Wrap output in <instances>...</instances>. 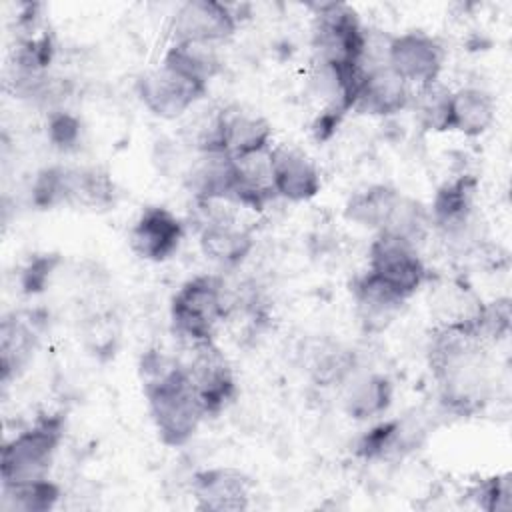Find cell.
<instances>
[{
  "label": "cell",
  "instance_id": "1",
  "mask_svg": "<svg viewBox=\"0 0 512 512\" xmlns=\"http://www.w3.org/2000/svg\"><path fill=\"white\" fill-rule=\"evenodd\" d=\"M140 372L150 418L160 440L168 446L186 444L196 434L206 412L184 364L150 350L142 356Z\"/></svg>",
  "mask_w": 512,
  "mask_h": 512
},
{
  "label": "cell",
  "instance_id": "2",
  "mask_svg": "<svg viewBox=\"0 0 512 512\" xmlns=\"http://www.w3.org/2000/svg\"><path fill=\"white\" fill-rule=\"evenodd\" d=\"M368 32L362 28L356 10L342 2L318 4L312 28L316 64L340 72H360L364 68Z\"/></svg>",
  "mask_w": 512,
  "mask_h": 512
},
{
  "label": "cell",
  "instance_id": "3",
  "mask_svg": "<svg viewBox=\"0 0 512 512\" xmlns=\"http://www.w3.org/2000/svg\"><path fill=\"white\" fill-rule=\"evenodd\" d=\"M64 434L62 414H42L2 448V486L46 478Z\"/></svg>",
  "mask_w": 512,
  "mask_h": 512
},
{
  "label": "cell",
  "instance_id": "4",
  "mask_svg": "<svg viewBox=\"0 0 512 512\" xmlns=\"http://www.w3.org/2000/svg\"><path fill=\"white\" fill-rule=\"evenodd\" d=\"M228 312L224 284L218 276H194L180 286L170 302L174 332L190 346L214 340L218 324Z\"/></svg>",
  "mask_w": 512,
  "mask_h": 512
},
{
  "label": "cell",
  "instance_id": "5",
  "mask_svg": "<svg viewBox=\"0 0 512 512\" xmlns=\"http://www.w3.org/2000/svg\"><path fill=\"white\" fill-rule=\"evenodd\" d=\"M368 272L408 300L426 282V266L414 244L392 236L376 234L368 250Z\"/></svg>",
  "mask_w": 512,
  "mask_h": 512
},
{
  "label": "cell",
  "instance_id": "6",
  "mask_svg": "<svg viewBox=\"0 0 512 512\" xmlns=\"http://www.w3.org/2000/svg\"><path fill=\"white\" fill-rule=\"evenodd\" d=\"M208 84L192 80L174 68L160 64L144 72L136 80L140 102L158 118L174 120L184 116L192 106L206 96Z\"/></svg>",
  "mask_w": 512,
  "mask_h": 512
},
{
  "label": "cell",
  "instance_id": "7",
  "mask_svg": "<svg viewBox=\"0 0 512 512\" xmlns=\"http://www.w3.org/2000/svg\"><path fill=\"white\" fill-rule=\"evenodd\" d=\"M192 358L184 364L186 374L204 406L206 416H218L236 394L232 366L224 352L210 342L192 344Z\"/></svg>",
  "mask_w": 512,
  "mask_h": 512
},
{
  "label": "cell",
  "instance_id": "8",
  "mask_svg": "<svg viewBox=\"0 0 512 512\" xmlns=\"http://www.w3.org/2000/svg\"><path fill=\"white\" fill-rule=\"evenodd\" d=\"M444 50L436 38L412 30L388 38L386 64L408 84L424 86L438 80Z\"/></svg>",
  "mask_w": 512,
  "mask_h": 512
},
{
  "label": "cell",
  "instance_id": "9",
  "mask_svg": "<svg viewBox=\"0 0 512 512\" xmlns=\"http://www.w3.org/2000/svg\"><path fill=\"white\" fill-rule=\"evenodd\" d=\"M236 30V16L230 6L216 0L184 2L174 16V42L214 44L226 40Z\"/></svg>",
  "mask_w": 512,
  "mask_h": 512
},
{
  "label": "cell",
  "instance_id": "10",
  "mask_svg": "<svg viewBox=\"0 0 512 512\" xmlns=\"http://www.w3.org/2000/svg\"><path fill=\"white\" fill-rule=\"evenodd\" d=\"M478 180L472 174H460L444 182L432 200L430 222L448 240H462L472 226Z\"/></svg>",
  "mask_w": 512,
  "mask_h": 512
},
{
  "label": "cell",
  "instance_id": "11",
  "mask_svg": "<svg viewBox=\"0 0 512 512\" xmlns=\"http://www.w3.org/2000/svg\"><path fill=\"white\" fill-rule=\"evenodd\" d=\"M426 438V426L416 416H398L378 422L356 442V456L364 460H398L418 450Z\"/></svg>",
  "mask_w": 512,
  "mask_h": 512
},
{
  "label": "cell",
  "instance_id": "12",
  "mask_svg": "<svg viewBox=\"0 0 512 512\" xmlns=\"http://www.w3.org/2000/svg\"><path fill=\"white\" fill-rule=\"evenodd\" d=\"M182 238L184 226L174 212L164 206H148L130 230V248L144 260L164 262L178 250Z\"/></svg>",
  "mask_w": 512,
  "mask_h": 512
},
{
  "label": "cell",
  "instance_id": "13",
  "mask_svg": "<svg viewBox=\"0 0 512 512\" xmlns=\"http://www.w3.org/2000/svg\"><path fill=\"white\" fill-rule=\"evenodd\" d=\"M192 496L198 510L238 512L250 504V480L236 468H208L194 474Z\"/></svg>",
  "mask_w": 512,
  "mask_h": 512
},
{
  "label": "cell",
  "instance_id": "14",
  "mask_svg": "<svg viewBox=\"0 0 512 512\" xmlns=\"http://www.w3.org/2000/svg\"><path fill=\"white\" fill-rule=\"evenodd\" d=\"M410 84L404 82L386 62L364 70L352 110L368 116H392L410 104Z\"/></svg>",
  "mask_w": 512,
  "mask_h": 512
},
{
  "label": "cell",
  "instance_id": "15",
  "mask_svg": "<svg viewBox=\"0 0 512 512\" xmlns=\"http://www.w3.org/2000/svg\"><path fill=\"white\" fill-rule=\"evenodd\" d=\"M270 156L274 188L280 198L290 202H306L320 192V172L302 150L280 144L272 148Z\"/></svg>",
  "mask_w": 512,
  "mask_h": 512
},
{
  "label": "cell",
  "instance_id": "16",
  "mask_svg": "<svg viewBox=\"0 0 512 512\" xmlns=\"http://www.w3.org/2000/svg\"><path fill=\"white\" fill-rule=\"evenodd\" d=\"M252 246L254 238L250 230L236 224V220L226 212H210L200 228L202 252L222 266L242 262Z\"/></svg>",
  "mask_w": 512,
  "mask_h": 512
},
{
  "label": "cell",
  "instance_id": "17",
  "mask_svg": "<svg viewBox=\"0 0 512 512\" xmlns=\"http://www.w3.org/2000/svg\"><path fill=\"white\" fill-rule=\"evenodd\" d=\"M352 296L356 302V314L368 332L384 330L406 302L370 272H364L354 280Z\"/></svg>",
  "mask_w": 512,
  "mask_h": 512
},
{
  "label": "cell",
  "instance_id": "18",
  "mask_svg": "<svg viewBox=\"0 0 512 512\" xmlns=\"http://www.w3.org/2000/svg\"><path fill=\"white\" fill-rule=\"evenodd\" d=\"M188 188L198 202L234 200L236 166L224 152H204L188 172Z\"/></svg>",
  "mask_w": 512,
  "mask_h": 512
},
{
  "label": "cell",
  "instance_id": "19",
  "mask_svg": "<svg viewBox=\"0 0 512 512\" xmlns=\"http://www.w3.org/2000/svg\"><path fill=\"white\" fill-rule=\"evenodd\" d=\"M272 146L260 152H252L246 156L234 158L236 166V190L234 202L262 210L272 198H276L274 178H272Z\"/></svg>",
  "mask_w": 512,
  "mask_h": 512
},
{
  "label": "cell",
  "instance_id": "20",
  "mask_svg": "<svg viewBox=\"0 0 512 512\" xmlns=\"http://www.w3.org/2000/svg\"><path fill=\"white\" fill-rule=\"evenodd\" d=\"M404 202V194L386 184L368 186L356 194H352L344 206V216L364 228L386 232L400 206Z\"/></svg>",
  "mask_w": 512,
  "mask_h": 512
},
{
  "label": "cell",
  "instance_id": "21",
  "mask_svg": "<svg viewBox=\"0 0 512 512\" xmlns=\"http://www.w3.org/2000/svg\"><path fill=\"white\" fill-rule=\"evenodd\" d=\"M34 314L26 318L20 314L6 316L0 326V368L2 382L6 384L10 378L18 376L34 356L38 346V330H36Z\"/></svg>",
  "mask_w": 512,
  "mask_h": 512
},
{
  "label": "cell",
  "instance_id": "22",
  "mask_svg": "<svg viewBox=\"0 0 512 512\" xmlns=\"http://www.w3.org/2000/svg\"><path fill=\"white\" fill-rule=\"evenodd\" d=\"M494 116L496 104L486 90L474 86L458 88L450 94L446 130L464 136H480L492 126Z\"/></svg>",
  "mask_w": 512,
  "mask_h": 512
},
{
  "label": "cell",
  "instance_id": "23",
  "mask_svg": "<svg viewBox=\"0 0 512 512\" xmlns=\"http://www.w3.org/2000/svg\"><path fill=\"white\" fill-rule=\"evenodd\" d=\"M268 120L240 108H222V152L232 158L270 148Z\"/></svg>",
  "mask_w": 512,
  "mask_h": 512
},
{
  "label": "cell",
  "instance_id": "24",
  "mask_svg": "<svg viewBox=\"0 0 512 512\" xmlns=\"http://www.w3.org/2000/svg\"><path fill=\"white\" fill-rule=\"evenodd\" d=\"M392 402V382L384 374H366L354 380L344 398V410L354 420L382 416Z\"/></svg>",
  "mask_w": 512,
  "mask_h": 512
},
{
  "label": "cell",
  "instance_id": "25",
  "mask_svg": "<svg viewBox=\"0 0 512 512\" xmlns=\"http://www.w3.org/2000/svg\"><path fill=\"white\" fill-rule=\"evenodd\" d=\"M162 64L204 84H208V80L220 68V60L212 44L202 42H174L168 48Z\"/></svg>",
  "mask_w": 512,
  "mask_h": 512
},
{
  "label": "cell",
  "instance_id": "26",
  "mask_svg": "<svg viewBox=\"0 0 512 512\" xmlns=\"http://www.w3.org/2000/svg\"><path fill=\"white\" fill-rule=\"evenodd\" d=\"M68 204L102 208L114 200V184L110 176L98 168H68Z\"/></svg>",
  "mask_w": 512,
  "mask_h": 512
},
{
  "label": "cell",
  "instance_id": "27",
  "mask_svg": "<svg viewBox=\"0 0 512 512\" xmlns=\"http://www.w3.org/2000/svg\"><path fill=\"white\" fill-rule=\"evenodd\" d=\"M2 494H4L2 506L6 510L48 512L56 506L60 498V488L48 478H40V480L2 486Z\"/></svg>",
  "mask_w": 512,
  "mask_h": 512
},
{
  "label": "cell",
  "instance_id": "28",
  "mask_svg": "<svg viewBox=\"0 0 512 512\" xmlns=\"http://www.w3.org/2000/svg\"><path fill=\"white\" fill-rule=\"evenodd\" d=\"M450 94L446 86H442L438 80L418 86V92L412 94L416 112L420 114V120L424 122L426 128L430 130H446V118H448V104H450Z\"/></svg>",
  "mask_w": 512,
  "mask_h": 512
},
{
  "label": "cell",
  "instance_id": "29",
  "mask_svg": "<svg viewBox=\"0 0 512 512\" xmlns=\"http://www.w3.org/2000/svg\"><path fill=\"white\" fill-rule=\"evenodd\" d=\"M68 168L64 166H50L38 172L32 184V204L36 208H54L60 204H68V182H66Z\"/></svg>",
  "mask_w": 512,
  "mask_h": 512
},
{
  "label": "cell",
  "instance_id": "30",
  "mask_svg": "<svg viewBox=\"0 0 512 512\" xmlns=\"http://www.w3.org/2000/svg\"><path fill=\"white\" fill-rule=\"evenodd\" d=\"M54 56V38L50 32L32 34L24 38L14 56L18 74H42V70L52 62Z\"/></svg>",
  "mask_w": 512,
  "mask_h": 512
},
{
  "label": "cell",
  "instance_id": "31",
  "mask_svg": "<svg viewBox=\"0 0 512 512\" xmlns=\"http://www.w3.org/2000/svg\"><path fill=\"white\" fill-rule=\"evenodd\" d=\"M470 498L486 512H508L512 508L510 474H496L478 480L470 488Z\"/></svg>",
  "mask_w": 512,
  "mask_h": 512
},
{
  "label": "cell",
  "instance_id": "32",
  "mask_svg": "<svg viewBox=\"0 0 512 512\" xmlns=\"http://www.w3.org/2000/svg\"><path fill=\"white\" fill-rule=\"evenodd\" d=\"M354 358L348 350H342L340 346H330L322 352H316L312 358L310 372L322 386L336 384L344 380L352 370Z\"/></svg>",
  "mask_w": 512,
  "mask_h": 512
},
{
  "label": "cell",
  "instance_id": "33",
  "mask_svg": "<svg viewBox=\"0 0 512 512\" xmlns=\"http://www.w3.org/2000/svg\"><path fill=\"white\" fill-rule=\"evenodd\" d=\"M48 138L60 150H70L80 140V120L70 112H52L48 116Z\"/></svg>",
  "mask_w": 512,
  "mask_h": 512
},
{
  "label": "cell",
  "instance_id": "34",
  "mask_svg": "<svg viewBox=\"0 0 512 512\" xmlns=\"http://www.w3.org/2000/svg\"><path fill=\"white\" fill-rule=\"evenodd\" d=\"M60 258L56 254H40L28 262V266L20 274V286L26 294L42 292L58 266Z\"/></svg>",
  "mask_w": 512,
  "mask_h": 512
},
{
  "label": "cell",
  "instance_id": "35",
  "mask_svg": "<svg viewBox=\"0 0 512 512\" xmlns=\"http://www.w3.org/2000/svg\"><path fill=\"white\" fill-rule=\"evenodd\" d=\"M344 114H346V112L340 110V108H336V106H326V108L318 114V118L314 120V124H312V134H314V138H316L318 142L328 140V138L336 132V128L340 126Z\"/></svg>",
  "mask_w": 512,
  "mask_h": 512
}]
</instances>
